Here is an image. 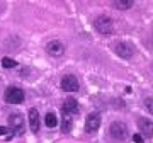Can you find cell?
Wrapping results in <instances>:
<instances>
[{
  "mask_svg": "<svg viewBox=\"0 0 153 143\" xmlns=\"http://www.w3.org/2000/svg\"><path fill=\"white\" fill-rule=\"evenodd\" d=\"M94 28L95 31L100 34H109L112 33V29H114V21L111 19L109 16H99L95 21H94Z\"/></svg>",
  "mask_w": 153,
  "mask_h": 143,
  "instance_id": "1",
  "label": "cell"
},
{
  "mask_svg": "<svg viewBox=\"0 0 153 143\" xmlns=\"http://www.w3.org/2000/svg\"><path fill=\"white\" fill-rule=\"evenodd\" d=\"M109 133L111 136L114 138V140H117V142H123L126 138V135H128V128H126L124 123L121 121H112L109 126Z\"/></svg>",
  "mask_w": 153,
  "mask_h": 143,
  "instance_id": "2",
  "label": "cell"
},
{
  "mask_svg": "<svg viewBox=\"0 0 153 143\" xmlns=\"http://www.w3.org/2000/svg\"><path fill=\"white\" fill-rule=\"evenodd\" d=\"M4 99L9 104H21V102H24V92L19 87H9L4 94Z\"/></svg>",
  "mask_w": 153,
  "mask_h": 143,
  "instance_id": "3",
  "label": "cell"
},
{
  "mask_svg": "<svg viewBox=\"0 0 153 143\" xmlns=\"http://www.w3.org/2000/svg\"><path fill=\"white\" fill-rule=\"evenodd\" d=\"M112 50L117 56L121 58H131L134 50H133V46L129 43H126V41H117V43L112 44Z\"/></svg>",
  "mask_w": 153,
  "mask_h": 143,
  "instance_id": "4",
  "label": "cell"
},
{
  "mask_svg": "<svg viewBox=\"0 0 153 143\" xmlns=\"http://www.w3.org/2000/svg\"><path fill=\"white\" fill-rule=\"evenodd\" d=\"M78 78L75 75H65V77L61 78V89L65 90V92H76L78 90Z\"/></svg>",
  "mask_w": 153,
  "mask_h": 143,
  "instance_id": "5",
  "label": "cell"
},
{
  "mask_svg": "<svg viewBox=\"0 0 153 143\" xmlns=\"http://www.w3.org/2000/svg\"><path fill=\"white\" fill-rule=\"evenodd\" d=\"M100 126V114L97 112H92V114L87 116V119H85V131L87 133H95Z\"/></svg>",
  "mask_w": 153,
  "mask_h": 143,
  "instance_id": "6",
  "label": "cell"
},
{
  "mask_svg": "<svg viewBox=\"0 0 153 143\" xmlns=\"http://www.w3.org/2000/svg\"><path fill=\"white\" fill-rule=\"evenodd\" d=\"M46 51H48V55H51V56H61L63 53H65V46H63L61 41L55 39V41H49L48 43Z\"/></svg>",
  "mask_w": 153,
  "mask_h": 143,
  "instance_id": "7",
  "label": "cell"
},
{
  "mask_svg": "<svg viewBox=\"0 0 153 143\" xmlns=\"http://www.w3.org/2000/svg\"><path fill=\"white\" fill-rule=\"evenodd\" d=\"M138 128L141 130V135L143 136H153V121H150L148 118H141V119H138Z\"/></svg>",
  "mask_w": 153,
  "mask_h": 143,
  "instance_id": "8",
  "label": "cell"
},
{
  "mask_svg": "<svg viewBox=\"0 0 153 143\" xmlns=\"http://www.w3.org/2000/svg\"><path fill=\"white\" fill-rule=\"evenodd\" d=\"M9 124H10L17 133H22V130H24V116L19 114V112L12 114L10 118H9Z\"/></svg>",
  "mask_w": 153,
  "mask_h": 143,
  "instance_id": "9",
  "label": "cell"
},
{
  "mask_svg": "<svg viewBox=\"0 0 153 143\" xmlns=\"http://www.w3.org/2000/svg\"><path fill=\"white\" fill-rule=\"evenodd\" d=\"M63 112H68L70 116L76 114V112H78V102H76L73 97H68V99L63 102Z\"/></svg>",
  "mask_w": 153,
  "mask_h": 143,
  "instance_id": "10",
  "label": "cell"
},
{
  "mask_svg": "<svg viewBox=\"0 0 153 143\" xmlns=\"http://www.w3.org/2000/svg\"><path fill=\"white\" fill-rule=\"evenodd\" d=\"M29 126L34 133L39 131V112L38 109H29Z\"/></svg>",
  "mask_w": 153,
  "mask_h": 143,
  "instance_id": "11",
  "label": "cell"
},
{
  "mask_svg": "<svg viewBox=\"0 0 153 143\" xmlns=\"http://www.w3.org/2000/svg\"><path fill=\"white\" fill-rule=\"evenodd\" d=\"M61 130H63V133H68L71 130V116L68 112H63V116H61Z\"/></svg>",
  "mask_w": 153,
  "mask_h": 143,
  "instance_id": "12",
  "label": "cell"
},
{
  "mask_svg": "<svg viewBox=\"0 0 153 143\" xmlns=\"http://www.w3.org/2000/svg\"><path fill=\"white\" fill-rule=\"evenodd\" d=\"M112 7L119 9V10H128L133 7V2L131 0H117V2H112Z\"/></svg>",
  "mask_w": 153,
  "mask_h": 143,
  "instance_id": "13",
  "label": "cell"
},
{
  "mask_svg": "<svg viewBox=\"0 0 153 143\" xmlns=\"http://www.w3.org/2000/svg\"><path fill=\"white\" fill-rule=\"evenodd\" d=\"M44 123H46L48 128H55L58 124V118H56L55 112H48V114L44 116Z\"/></svg>",
  "mask_w": 153,
  "mask_h": 143,
  "instance_id": "14",
  "label": "cell"
},
{
  "mask_svg": "<svg viewBox=\"0 0 153 143\" xmlns=\"http://www.w3.org/2000/svg\"><path fill=\"white\" fill-rule=\"evenodd\" d=\"M2 65L5 66V68H14V66H17V61L12 60V58H4L2 60Z\"/></svg>",
  "mask_w": 153,
  "mask_h": 143,
  "instance_id": "15",
  "label": "cell"
},
{
  "mask_svg": "<svg viewBox=\"0 0 153 143\" xmlns=\"http://www.w3.org/2000/svg\"><path fill=\"white\" fill-rule=\"evenodd\" d=\"M0 135H5V140H12V131L9 126H0Z\"/></svg>",
  "mask_w": 153,
  "mask_h": 143,
  "instance_id": "16",
  "label": "cell"
},
{
  "mask_svg": "<svg viewBox=\"0 0 153 143\" xmlns=\"http://www.w3.org/2000/svg\"><path fill=\"white\" fill-rule=\"evenodd\" d=\"M145 107L148 109L150 114H153V97H146L145 99Z\"/></svg>",
  "mask_w": 153,
  "mask_h": 143,
  "instance_id": "17",
  "label": "cell"
},
{
  "mask_svg": "<svg viewBox=\"0 0 153 143\" xmlns=\"http://www.w3.org/2000/svg\"><path fill=\"white\" fill-rule=\"evenodd\" d=\"M133 140H134V143H143L141 135H134V136H133Z\"/></svg>",
  "mask_w": 153,
  "mask_h": 143,
  "instance_id": "18",
  "label": "cell"
}]
</instances>
